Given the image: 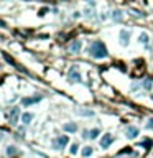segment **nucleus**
I'll list each match as a JSON object with an SVG mask.
<instances>
[{
    "label": "nucleus",
    "instance_id": "nucleus-1",
    "mask_svg": "<svg viewBox=\"0 0 153 158\" xmlns=\"http://www.w3.org/2000/svg\"><path fill=\"white\" fill-rule=\"evenodd\" d=\"M91 56L95 58V59H102V58L107 56V48L100 40L92 43V46H91Z\"/></svg>",
    "mask_w": 153,
    "mask_h": 158
},
{
    "label": "nucleus",
    "instance_id": "nucleus-2",
    "mask_svg": "<svg viewBox=\"0 0 153 158\" xmlns=\"http://www.w3.org/2000/svg\"><path fill=\"white\" fill-rule=\"evenodd\" d=\"M18 117H20V107H13L10 114H8V122H10V125H17L18 124Z\"/></svg>",
    "mask_w": 153,
    "mask_h": 158
},
{
    "label": "nucleus",
    "instance_id": "nucleus-3",
    "mask_svg": "<svg viewBox=\"0 0 153 158\" xmlns=\"http://www.w3.org/2000/svg\"><path fill=\"white\" fill-rule=\"evenodd\" d=\"M68 79L71 81V83H79V81H81V74H79L78 66H73V68L69 69V73H68Z\"/></svg>",
    "mask_w": 153,
    "mask_h": 158
},
{
    "label": "nucleus",
    "instance_id": "nucleus-4",
    "mask_svg": "<svg viewBox=\"0 0 153 158\" xmlns=\"http://www.w3.org/2000/svg\"><path fill=\"white\" fill-rule=\"evenodd\" d=\"M68 142H69V138L66 137V135H61V137H58L54 140V148H58V150H63V148L68 145Z\"/></svg>",
    "mask_w": 153,
    "mask_h": 158
},
{
    "label": "nucleus",
    "instance_id": "nucleus-5",
    "mask_svg": "<svg viewBox=\"0 0 153 158\" xmlns=\"http://www.w3.org/2000/svg\"><path fill=\"white\" fill-rule=\"evenodd\" d=\"M81 48H83V41H81V40H74V41L69 45V53L78 55V53L81 51Z\"/></svg>",
    "mask_w": 153,
    "mask_h": 158
},
{
    "label": "nucleus",
    "instance_id": "nucleus-6",
    "mask_svg": "<svg viewBox=\"0 0 153 158\" xmlns=\"http://www.w3.org/2000/svg\"><path fill=\"white\" fill-rule=\"evenodd\" d=\"M41 100V95H35V97H23L22 99V105L26 107V105H31V104H36Z\"/></svg>",
    "mask_w": 153,
    "mask_h": 158
},
{
    "label": "nucleus",
    "instance_id": "nucleus-7",
    "mask_svg": "<svg viewBox=\"0 0 153 158\" xmlns=\"http://www.w3.org/2000/svg\"><path fill=\"white\" fill-rule=\"evenodd\" d=\"M112 140H114V137L111 135V133H106V135L102 137V140H100V147L106 150V148H109V145L112 143Z\"/></svg>",
    "mask_w": 153,
    "mask_h": 158
},
{
    "label": "nucleus",
    "instance_id": "nucleus-8",
    "mask_svg": "<svg viewBox=\"0 0 153 158\" xmlns=\"http://www.w3.org/2000/svg\"><path fill=\"white\" fill-rule=\"evenodd\" d=\"M128 41H130V31H128V30H122L120 31V43L123 46H127Z\"/></svg>",
    "mask_w": 153,
    "mask_h": 158
},
{
    "label": "nucleus",
    "instance_id": "nucleus-9",
    "mask_svg": "<svg viewBox=\"0 0 153 158\" xmlns=\"http://www.w3.org/2000/svg\"><path fill=\"white\" fill-rule=\"evenodd\" d=\"M127 138H135V137H138V128L137 127H133V125H130V127H127Z\"/></svg>",
    "mask_w": 153,
    "mask_h": 158
},
{
    "label": "nucleus",
    "instance_id": "nucleus-10",
    "mask_svg": "<svg viewBox=\"0 0 153 158\" xmlns=\"http://www.w3.org/2000/svg\"><path fill=\"white\" fill-rule=\"evenodd\" d=\"M64 132H69V133H74L76 130H78V125H76L74 122H68V124H64Z\"/></svg>",
    "mask_w": 153,
    "mask_h": 158
},
{
    "label": "nucleus",
    "instance_id": "nucleus-11",
    "mask_svg": "<svg viewBox=\"0 0 153 158\" xmlns=\"http://www.w3.org/2000/svg\"><path fill=\"white\" fill-rule=\"evenodd\" d=\"M3 58H5V61H7V63H10L12 66H15V68H18L20 71H23V68H22V66H18V64L15 63V61H13V58H10V56H8L7 53H3Z\"/></svg>",
    "mask_w": 153,
    "mask_h": 158
},
{
    "label": "nucleus",
    "instance_id": "nucleus-12",
    "mask_svg": "<svg viewBox=\"0 0 153 158\" xmlns=\"http://www.w3.org/2000/svg\"><path fill=\"white\" fill-rule=\"evenodd\" d=\"M112 18H114V22H122V20H123V13H122L120 10H114Z\"/></svg>",
    "mask_w": 153,
    "mask_h": 158
},
{
    "label": "nucleus",
    "instance_id": "nucleus-13",
    "mask_svg": "<svg viewBox=\"0 0 153 158\" xmlns=\"http://www.w3.org/2000/svg\"><path fill=\"white\" fill-rule=\"evenodd\" d=\"M22 120H23V124H30V122L33 120V114H30V112L23 114V115H22Z\"/></svg>",
    "mask_w": 153,
    "mask_h": 158
},
{
    "label": "nucleus",
    "instance_id": "nucleus-14",
    "mask_svg": "<svg viewBox=\"0 0 153 158\" xmlns=\"http://www.w3.org/2000/svg\"><path fill=\"white\" fill-rule=\"evenodd\" d=\"M140 145L143 147V148H148V150H150L151 148V145H153V140H150V138H147V140H143Z\"/></svg>",
    "mask_w": 153,
    "mask_h": 158
},
{
    "label": "nucleus",
    "instance_id": "nucleus-15",
    "mask_svg": "<svg viewBox=\"0 0 153 158\" xmlns=\"http://www.w3.org/2000/svg\"><path fill=\"white\" fill-rule=\"evenodd\" d=\"M92 155V147H84L83 148V156H91Z\"/></svg>",
    "mask_w": 153,
    "mask_h": 158
},
{
    "label": "nucleus",
    "instance_id": "nucleus-16",
    "mask_svg": "<svg viewBox=\"0 0 153 158\" xmlns=\"http://www.w3.org/2000/svg\"><path fill=\"white\" fill-rule=\"evenodd\" d=\"M99 133H100L99 128H92V130H91V133H89V138H97Z\"/></svg>",
    "mask_w": 153,
    "mask_h": 158
},
{
    "label": "nucleus",
    "instance_id": "nucleus-17",
    "mask_svg": "<svg viewBox=\"0 0 153 158\" xmlns=\"http://www.w3.org/2000/svg\"><path fill=\"white\" fill-rule=\"evenodd\" d=\"M78 150H79V145L78 143H73V145H71V155H76V153H78Z\"/></svg>",
    "mask_w": 153,
    "mask_h": 158
},
{
    "label": "nucleus",
    "instance_id": "nucleus-18",
    "mask_svg": "<svg viewBox=\"0 0 153 158\" xmlns=\"http://www.w3.org/2000/svg\"><path fill=\"white\" fill-rule=\"evenodd\" d=\"M140 43H145V45L148 43V35H147V33H142V35H140Z\"/></svg>",
    "mask_w": 153,
    "mask_h": 158
},
{
    "label": "nucleus",
    "instance_id": "nucleus-19",
    "mask_svg": "<svg viewBox=\"0 0 153 158\" xmlns=\"http://www.w3.org/2000/svg\"><path fill=\"white\" fill-rule=\"evenodd\" d=\"M7 153H8V155H15V153H17V148H15V147H8V148H7Z\"/></svg>",
    "mask_w": 153,
    "mask_h": 158
},
{
    "label": "nucleus",
    "instance_id": "nucleus-20",
    "mask_svg": "<svg viewBox=\"0 0 153 158\" xmlns=\"http://www.w3.org/2000/svg\"><path fill=\"white\" fill-rule=\"evenodd\" d=\"M147 128H150V130L153 128V119H150V120L147 122Z\"/></svg>",
    "mask_w": 153,
    "mask_h": 158
},
{
    "label": "nucleus",
    "instance_id": "nucleus-21",
    "mask_svg": "<svg viewBox=\"0 0 153 158\" xmlns=\"http://www.w3.org/2000/svg\"><path fill=\"white\" fill-rule=\"evenodd\" d=\"M143 86H145L147 89H150V87H151V81H148V79H147L145 83H143Z\"/></svg>",
    "mask_w": 153,
    "mask_h": 158
},
{
    "label": "nucleus",
    "instance_id": "nucleus-22",
    "mask_svg": "<svg viewBox=\"0 0 153 158\" xmlns=\"http://www.w3.org/2000/svg\"><path fill=\"white\" fill-rule=\"evenodd\" d=\"M46 12H48V8H41V10H40V13H38V15H40V17H43V15H45Z\"/></svg>",
    "mask_w": 153,
    "mask_h": 158
},
{
    "label": "nucleus",
    "instance_id": "nucleus-23",
    "mask_svg": "<svg viewBox=\"0 0 153 158\" xmlns=\"http://www.w3.org/2000/svg\"><path fill=\"white\" fill-rule=\"evenodd\" d=\"M0 26H5V23H3L2 20H0Z\"/></svg>",
    "mask_w": 153,
    "mask_h": 158
}]
</instances>
